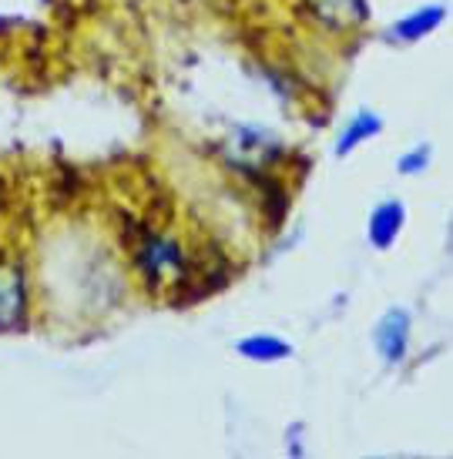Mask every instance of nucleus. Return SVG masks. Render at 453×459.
Here are the masks:
<instances>
[{
    "label": "nucleus",
    "mask_w": 453,
    "mask_h": 459,
    "mask_svg": "<svg viewBox=\"0 0 453 459\" xmlns=\"http://www.w3.org/2000/svg\"><path fill=\"white\" fill-rule=\"evenodd\" d=\"M400 225H403V208L396 202H389V204H383V208H376L373 218H370V238H373V245L387 248V245L396 238Z\"/></svg>",
    "instance_id": "39448f33"
},
{
    "label": "nucleus",
    "mask_w": 453,
    "mask_h": 459,
    "mask_svg": "<svg viewBox=\"0 0 453 459\" xmlns=\"http://www.w3.org/2000/svg\"><path fill=\"white\" fill-rule=\"evenodd\" d=\"M427 161H430V152H427V148H423V152L416 148V152H410L400 161V171H403V175H414V171H420V168H427Z\"/></svg>",
    "instance_id": "6e6552de"
},
{
    "label": "nucleus",
    "mask_w": 453,
    "mask_h": 459,
    "mask_svg": "<svg viewBox=\"0 0 453 459\" xmlns=\"http://www.w3.org/2000/svg\"><path fill=\"white\" fill-rule=\"evenodd\" d=\"M373 134H379V117L370 115V111H362V115H356L350 121V128L343 131V138L336 141V152L339 154H350L360 141L373 138Z\"/></svg>",
    "instance_id": "423d86ee"
},
{
    "label": "nucleus",
    "mask_w": 453,
    "mask_h": 459,
    "mask_svg": "<svg viewBox=\"0 0 453 459\" xmlns=\"http://www.w3.org/2000/svg\"><path fill=\"white\" fill-rule=\"evenodd\" d=\"M27 306L24 272L11 262H0V329H11L21 322Z\"/></svg>",
    "instance_id": "f257e3e1"
},
{
    "label": "nucleus",
    "mask_w": 453,
    "mask_h": 459,
    "mask_svg": "<svg viewBox=\"0 0 453 459\" xmlns=\"http://www.w3.org/2000/svg\"><path fill=\"white\" fill-rule=\"evenodd\" d=\"M312 11H316V21L333 30H346V27H356L370 17V7L366 0H312Z\"/></svg>",
    "instance_id": "f03ea898"
},
{
    "label": "nucleus",
    "mask_w": 453,
    "mask_h": 459,
    "mask_svg": "<svg viewBox=\"0 0 453 459\" xmlns=\"http://www.w3.org/2000/svg\"><path fill=\"white\" fill-rule=\"evenodd\" d=\"M406 332H410V319L403 312H389L387 319L376 329V349L383 352L387 362H400L406 352Z\"/></svg>",
    "instance_id": "7ed1b4c3"
},
{
    "label": "nucleus",
    "mask_w": 453,
    "mask_h": 459,
    "mask_svg": "<svg viewBox=\"0 0 453 459\" xmlns=\"http://www.w3.org/2000/svg\"><path fill=\"white\" fill-rule=\"evenodd\" d=\"M440 24H443V7L433 4V7H423V11H414L410 17H403L400 24L393 27V34L400 40H406V44H414V40L433 34Z\"/></svg>",
    "instance_id": "20e7f679"
},
{
    "label": "nucleus",
    "mask_w": 453,
    "mask_h": 459,
    "mask_svg": "<svg viewBox=\"0 0 453 459\" xmlns=\"http://www.w3.org/2000/svg\"><path fill=\"white\" fill-rule=\"evenodd\" d=\"M239 352L256 359V362H275V359L289 356V345L279 342L275 335H252V339H246V342L239 345Z\"/></svg>",
    "instance_id": "0eeeda50"
}]
</instances>
